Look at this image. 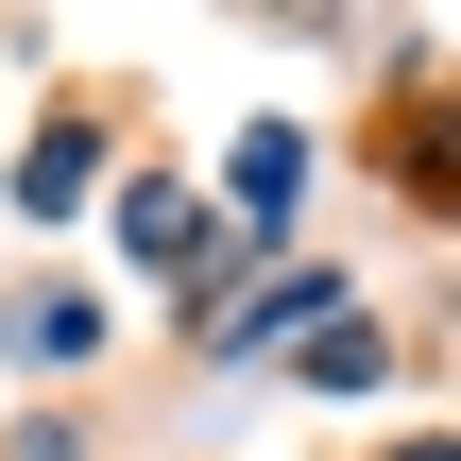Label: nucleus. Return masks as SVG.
I'll return each instance as SVG.
<instances>
[{
    "label": "nucleus",
    "mask_w": 461,
    "mask_h": 461,
    "mask_svg": "<svg viewBox=\"0 0 461 461\" xmlns=\"http://www.w3.org/2000/svg\"><path fill=\"white\" fill-rule=\"evenodd\" d=\"M0 342H17V359H86V342H103V308H86V291H17V308H0Z\"/></svg>",
    "instance_id": "nucleus-1"
},
{
    "label": "nucleus",
    "mask_w": 461,
    "mask_h": 461,
    "mask_svg": "<svg viewBox=\"0 0 461 461\" xmlns=\"http://www.w3.org/2000/svg\"><path fill=\"white\" fill-rule=\"evenodd\" d=\"M86 171H103L86 137H34V222H68V205H86Z\"/></svg>",
    "instance_id": "nucleus-2"
}]
</instances>
